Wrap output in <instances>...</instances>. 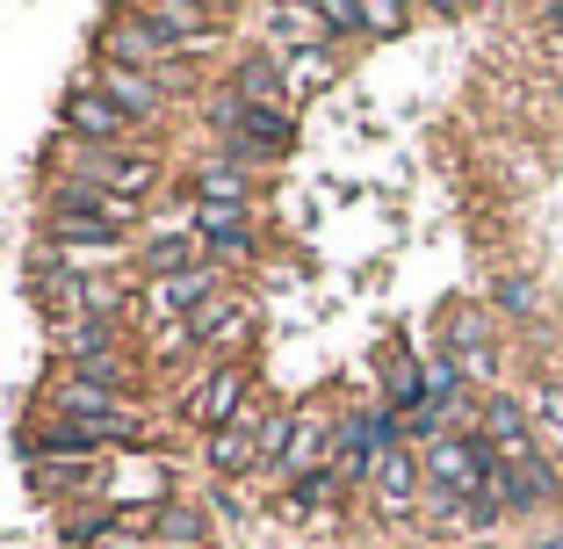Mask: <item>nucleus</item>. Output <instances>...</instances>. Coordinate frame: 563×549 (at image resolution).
<instances>
[{
    "instance_id": "39448f33",
    "label": "nucleus",
    "mask_w": 563,
    "mask_h": 549,
    "mask_svg": "<svg viewBox=\"0 0 563 549\" xmlns=\"http://www.w3.org/2000/svg\"><path fill=\"white\" fill-rule=\"evenodd\" d=\"M58 117H66V131H73V145H123V138L137 131L131 117H123L117 101L101 95V87H73L66 95V109H58Z\"/></svg>"
},
{
    "instance_id": "20e7f679",
    "label": "nucleus",
    "mask_w": 563,
    "mask_h": 549,
    "mask_svg": "<svg viewBox=\"0 0 563 549\" xmlns=\"http://www.w3.org/2000/svg\"><path fill=\"white\" fill-rule=\"evenodd\" d=\"M484 449L498 455V470H514V463H534V455H542V441H534V419L520 413L514 398H506V391H492V398H484Z\"/></svg>"
},
{
    "instance_id": "f3484780",
    "label": "nucleus",
    "mask_w": 563,
    "mask_h": 549,
    "mask_svg": "<svg viewBox=\"0 0 563 549\" xmlns=\"http://www.w3.org/2000/svg\"><path fill=\"white\" fill-rule=\"evenodd\" d=\"M246 333H253V304H239V297H210L188 318V340H196V348H232V340H246Z\"/></svg>"
},
{
    "instance_id": "9d476101",
    "label": "nucleus",
    "mask_w": 563,
    "mask_h": 549,
    "mask_svg": "<svg viewBox=\"0 0 563 549\" xmlns=\"http://www.w3.org/2000/svg\"><path fill=\"white\" fill-rule=\"evenodd\" d=\"M368 484H376V514H383V520H405V514L419 506V484H427L419 449H390V455L376 463V477H368Z\"/></svg>"
},
{
    "instance_id": "a211bd4d",
    "label": "nucleus",
    "mask_w": 563,
    "mask_h": 549,
    "mask_svg": "<svg viewBox=\"0 0 563 549\" xmlns=\"http://www.w3.org/2000/svg\"><path fill=\"white\" fill-rule=\"evenodd\" d=\"M188 196H196V202H224V210H246V202H253V167H239V160H210V167L188 174Z\"/></svg>"
},
{
    "instance_id": "1a4fd4ad",
    "label": "nucleus",
    "mask_w": 563,
    "mask_h": 549,
    "mask_svg": "<svg viewBox=\"0 0 563 549\" xmlns=\"http://www.w3.org/2000/svg\"><path fill=\"white\" fill-rule=\"evenodd\" d=\"M51 202H66V210L95 217V224H109V232H131L137 217H145V202L117 196V188H95V182H80V174H66V182L51 188Z\"/></svg>"
},
{
    "instance_id": "f03ea898",
    "label": "nucleus",
    "mask_w": 563,
    "mask_h": 549,
    "mask_svg": "<svg viewBox=\"0 0 563 549\" xmlns=\"http://www.w3.org/2000/svg\"><path fill=\"white\" fill-rule=\"evenodd\" d=\"M73 174L95 188H117L131 202H145L159 188V160L152 152H123V145H73Z\"/></svg>"
},
{
    "instance_id": "dca6fc26",
    "label": "nucleus",
    "mask_w": 563,
    "mask_h": 549,
    "mask_svg": "<svg viewBox=\"0 0 563 549\" xmlns=\"http://www.w3.org/2000/svg\"><path fill=\"white\" fill-rule=\"evenodd\" d=\"M202 463L217 470V477L232 484V477H246V470H261V419H239V427H224V433H210V449H202Z\"/></svg>"
},
{
    "instance_id": "7ed1b4c3",
    "label": "nucleus",
    "mask_w": 563,
    "mask_h": 549,
    "mask_svg": "<svg viewBox=\"0 0 563 549\" xmlns=\"http://www.w3.org/2000/svg\"><path fill=\"white\" fill-rule=\"evenodd\" d=\"M246 391H253L246 362H217L210 376H202V391L188 398V419H196V427H210V433L239 427V419H246Z\"/></svg>"
},
{
    "instance_id": "5701e85b",
    "label": "nucleus",
    "mask_w": 563,
    "mask_h": 549,
    "mask_svg": "<svg viewBox=\"0 0 563 549\" xmlns=\"http://www.w3.org/2000/svg\"><path fill=\"white\" fill-rule=\"evenodd\" d=\"M455 398H463V362H455V354H433V362H427V405L448 413Z\"/></svg>"
},
{
    "instance_id": "ddd939ff",
    "label": "nucleus",
    "mask_w": 563,
    "mask_h": 549,
    "mask_svg": "<svg viewBox=\"0 0 563 549\" xmlns=\"http://www.w3.org/2000/svg\"><path fill=\"white\" fill-rule=\"evenodd\" d=\"M137 275L145 283H166V275H188V267H202V239L188 232V224H174V232H152L145 246H137Z\"/></svg>"
},
{
    "instance_id": "2eb2a0df",
    "label": "nucleus",
    "mask_w": 563,
    "mask_h": 549,
    "mask_svg": "<svg viewBox=\"0 0 563 549\" xmlns=\"http://www.w3.org/2000/svg\"><path fill=\"white\" fill-rule=\"evenodd\" d=\"M188 232L202 239V253H253V210H224V202H196Z\"/></svg>"
},
{
    "instance_id": "393cba45",
    "label": "nucleus",
    "mask_w": 563,
    "mask_h": 549,
    "mask_svg": "<svg viewBox=\"0 0 563 549\" xmlns=\"http://www.w3.org/2000/svg\"><path fill=\"white\" fill-rule=\"evenodd\" d=\"M30 484L36 492H80V484H95V463H30Z\"/></svg>"
},
{
    "instance_id": "0eeeda50",
    "label": "nucleus",
    "mask_w": 563,
    "mask_h": 549,
    "mask_svg": "<svg viewBox=\"0 0 563 549\" xmlns=\"http://www.w3.org/2000/svg\"><path fill=\"white\" fill-rule=\"evenodd\" d=\"M210 297H217V275H210V267H188V275H166V283H152L137 311H145L152 326H188V318H196Z\"/></svg>"
},
{
    "instance_id": "f257e3e1",
    "label": "nucleus",
    "mask_w": 563,
    "mask_h": 549,
    "mask_svg": "<svg viewBox=\"0 0 563 549\" xmlns=\"http://www.w3.org/2000/svg\"><path fill=\"white\" fill-rule=\"evenodd\" d=\"M51 413L58 419L123 413V354L117 362H87V369H58V376H51Z\"/></svg>"
},
{
    "instance_id": "bb28decb",
    "label": "nucleus",
    "mask_w": 563,
    "mask_h": 549,
    "mask_svg": "<svg viewBox=\"0 0 563 549\" xmlns=\"http://www.w3.org/2000/svg\"><path fill=\"white\" fill-rule=\"evenodd\" d=\"M362 30H376V36L405 30V8H362Z\"/></svg>"
},
{
    "instance_id": "6ab92c4d",
    "label": "nucleus",
    "mask_w": 563,
    "mask_h": 549,
    "mask_svg": "<svg viewBox=\"0 0 563 549\" xmlns=\"http://www.w3.org/2000/svg\"><path fill=\"white\" fill-rule=\"evenodd\" d=\"M332 73H340V58H332V44L289 51V58H282V101H311L318 87H332Z\"/></svg>"
},
{
    "instance_id": "412c9836",
    "label": "nucleus",
    "mask_w": 563,
    "mask_h": 549,
    "mask_svg": "<svg viewBox=\"0 0 563 549\" xmlns=\"http://www.w3.org/2000/svg\"><path fill=\"white\" fill-rule=\"evenodd\" d=\"M325 449H332V427L318 413H303L297 419V441H289V463H282V470H303V477H311V470L325 463Z\"/></svg>"
},
{
    "instance_id": "cd10ccee",
    "label": "nucleus",
    "mask_w": 563,
    "mask_h": 549,
    "mask_svg": "<svg viewBox=\"0 0 563 549\" xmlns=\"http://www.w3.org/2000/svg\"><path fill=\"white\" fill-rule=\"evenodd\" d=\"M325 470H311V477H297V484H289V499H297V514H303V506H318V492H325Z\"/></svg>"
},
{
    "instance_id": "423d86ee",
    "label": "nucleus",
    "mask_w": 563,
    "mask_h": 549,
    "mask_svg": "<svg viewBox=\"0 0 563 549\" xmlns=\"http://www.w3.org/2000/svg\"><path fill=\"white\" fill-rule=\"evenodd\" d=\"M101 66H137V73H159V66H166V36L145 22V8H131V15H109Z\"/></svg>"
},
{
    "instance_id": "a878e982",
    "label": "nucleus",
    "mask_w": 563,
    "mask_h": 549,
    "mask_svg": "<svg viewBox=\"0 0 563 549\" xmlns=\"http://www.w3.org/2000/svg\"><path fill=\"white\" fill-rule=\"evenodd\" d=\"M318 22H325V36H354L362 30V8H318Z\"/></svg>"
},
{
    "instance_id": "f8f14e48",
    "label": "nucleus",
    "mask_w": 563,
    "mask_h": 549,
    "mask_svg": "<svg viewBox=\"0 0 563 549\" xmlns=\"http://www.w3.org/2000/svg\"><path fill=\"white\" fill-rule=\"evenodd\" d=\"M51 348L66 354L73 369H87V362H117V348H123V326H117V318H58V333H51Z\"/></svg>"
},
{
    "instance_id": "6e6552de",
    "label": "nucleus",
    "mask_w": 563,
    "mask_h": 549,
    "mask_svg": "<svg viewBox=\"0 0 563 549\" xmlns=\"http://www.w3.org/2000/svg\"><path fill=\"white\" fill-rule=\"evenodd\" d=\"M492 492H498V506H506V514H542V506H556L563 477H556V463H549V455H534V463L498 470Z\"/></svg>"
},
{
    "instance_id": "aec40b11",
    "label": "nucleus",
    "mask_w": 563,
    "mask_h": 549,
    "mask_svg": "<svg viewBox=\"0 0 563 549\" xmlns=\"http://www.w3.org/2000/svg\"><path fill=\"white\" fill-rule=\"evenodd\" d=\"M152 535H159V542H202V535H210V514H202L196 499H159L152 506Z\"/></svg>"
},
{
    "instance_id": "b1692460",
    "label": "nucleus",
    "mask_w": 563,
    "mask_h": 549,
    "mask_svg": "<svg viewBox=\"0 0 563 549\" xmlns=\"http://www.w3.org/2000/svg\"><path fill=\"white\" fill-rule=\"evenodd\" d=\"M289 441H297V413H267L261 419V463L282 470L289 463Z\"/></svg>"
},
{
    "instance_id": "4468645a",
    "label": "nucleus",
    "mask_w": 563,
    "mask_h": 549,
    "mask_svg": "<svg viewBox=\"0 0 563 549\" xmlns=\"http://www.w3.org/2000/svg\"><path fill=\"white\" fill-rule=\"evenodd\" d=\"M145 22L166 36V51H181V44H210L217 36V8H202V0H152L145 8Z\"/></svg>"
},
{
    "instance_id": "9b49d317",
    "label": "nucleus",
    "mask_w": 563,
    "mask_h": 549,
    "mask_svg": "<svg viewBox=\"0 0 563 549\" xmlns=\"http://www.w3.org/2000/svg\"><path fill=\"white\" fill-rule=\"evenodd\" d=\"M95 87L109 101H117L131 123H152L166 109V87H159V73H137V66H95Z\"/></svg>"
},
{
    "instance_id": "4be33fe9",
    "label": "nucleus",
    "mask_w": 563,
    "mask_h": 549,
    "mask_svg": "<svg viewBox=\"0 0 563 549\" xmlns=\"http://www.w3.org/2000/svg\"><path fill=\"white\" fill-rule=\"evenodd\" d=\"M534 441H542V455H563V383L534 391Z\"/></svg>"
}]
</instances>
